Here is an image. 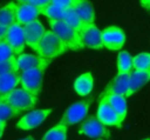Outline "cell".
I'll list each match as a JSON object with an SVG mask.
<instances>
[{"mask_svg":"<svg viewBox=\"0 0 150 140\" xmlns=\"http://www.w3.org/2000/svg\"><path fill=\"white\" fill-rule=\"evenodd\" d=\"M68 51L67 45L53 32V31H46L43 34L40 45H39V55L47 61H52L54 58L63 54Z\"/></svg>","mask_w":150,"mask_h":140,"instance_id":"cell-1","label":"cell"},{"mask_svg":"<svg viewBox=\"0 0 150 140\" xmlns=\"http://www.w3.org/2000/svg\"><path fill=\"white\" fill-rule=\"evenodd\" d=\"M2 101L9 104L20 113L23 111L33 109L38 102V96L29 93L25 88H15L7 95L2 96Z\"/></svg>","mask_w":150,"mask_h":140,"instance_id":"cell-2","label":"cell"},{"mask_svg":"<svg viewBox=\"0 0 150 140\" xmlns=\"http://www.w3.org/2000/svg\"><path fill=\"white\" fill-rule=\"evenodd\" d=\"M48 22L50 25V31H53L67 45L68 49H73V51L81 49L80 40H79L76 33L71 29V27L64 20L48 19Z\"/></svg>","mask_w":150,"mask_h":140,"instance_id":"cell-3","label":"cell"},{"mask_svg":"<svg viewBox=\"0 0 150 140\" xmlns=\"http://www.w3.org/2000/svg\"><path fill=\"white\" fill-rule=\"evenodd\" d=\"M47 66H40L35 68H29L20 72V84L22 88L28 91L29 93L38 96L42 87L43 73Z\"/></svg>","mask_w":150,"mask_h":140,"instance_id":"cell-4","label":"cell"},{"mask_svg":"<svg viewBox=\"0 0 150 140\" xmlns=\"http://www.w3.org/2000/svg\"><path fill=\"white\" fill-rule=\"evenodd\" d=\"M94 100L93 96L86 99V100H81V101H77L75 104H73L71 106H69L64 114L62 115V119L61 121L64 122L66 125H74V124H77L80 121H82L86 116H87V113H88V108L91 104V101Z\"/></svg>","mask_w":150,"mask_h":140,"instance_id":"cell-5","label":"cell"},{"mask_svg":"<svg viewBox=\"0 0 150 140\" xmlns=\"http://www.w3.org/2000/svg\"><path fill=\"white\" fill-rule=\"evenodd\" d=\"M96 116L105 126H114V127H117V128H121L123 126V120L114 111V108L110 106L107 98H104V96L100 98Z\"/></svg>","mask_w":150,"mask_h":140,"instance_id":"cell-6","label":"cell"},{"mask_svg":"<svg viewBox=\"0 0 150 140\" xmlns=\"http://www.w3.org/2000/svg\"><path fill=\"white\" fill-rule=\"evenodd\" d=\"M77 132H79V134H83V135H87L89 138H97V139L98 138L109 139L111 136L107 126L103 125L97 119V116H90V118L86 119L80 125Z\"/></svg>","mask_w":150,"mask_h":140,"instance_id":"cell-7","label":"cell"},{"mask_svg":"<svg viewBox=\"0 0 150 140\" xmlns=\"http://www.w3.org/2000/svg\"><path fill=\"white\" fill-rule=\"evenodd\" d=\"M101 32L104 48H108L110 51H117L123 47L125 42V34L120 27L109 26Z\"/></svg>","mask_w":150,"mask_h":140,"instance_id":"cell-8","label":"cell"},{"mask_svg":"<svg viewBox=\"0 0 150 140\" xmlns=\"http://www.w3.org/2000/svg\"><path fill=\"white\" fill-rule=\"evenodd\" d=\"M5 40L8 42V45L11 46V48L13 49L15 55H19V54L23 53L25 47L27 46L23 26L19 25L18 22H15L14 25L9 26Z\"/></svg>","mask_w":150,"mask_h":140,"instance_id":"cell-9","label":"cell"},{"mask_svg":"<svg viewBox=\"0 0 150 140\" xmlns=\"http://www.w3.org/2000/svg\"><path fill=\"white\" fill-rule=\"evenodd\" d=\"M52 113L50 108L47 109H32L27 114H25L18 122L16 127L20 129H33L38 126H40L47 116Z\"/></svg>","mask_w":150,"mask_h":140,"instance_id":"cell-10","label":"cell"},{"mask_svg":"<svg viewBox=\"0 0 150 140\" xmlns=\"http://www.w3.org/2000/svg\"><path fill=\"white\" fill-rule=\"evenodd\" d=\"M81 48H93V49H101L104 48L103 41H102V32L96 27L95 24L90 25L86 31L81 33L79 36Z\"/></svg>","mask_w":150,"mask_h":140,"instance_id":"cell-11","label":"cell"},{"mask_svg":"<svg viewBox=\"0 0 150 140\" xmlns=\"http://www.w3.org/2000/svg\"><path fill=\"white\" fill-rule=\"evenodd\" d=\"M23 31H25V38H26L27 46H29L30 48H33L34 51L38 52L40 41H41L43 34L46 33V29L42 26V24L39 20H35V21L23 26Z\"/></svg>","mask_w":150,"mask_h":140,"instance_id":"cell-12","label":"cell"},{"mask_svg":"<svg viewBox=\"0 0 150 140\" xmlns=\"http://www.w3.org/2000/svg\"><path fill=\"white\" fill-rule=\"evenodd\" d=\"M129 81H130V73L125 74H117L104 88V91L101 93V96H107L110 94H118V95H125L129 88Z\"/></svg>","mask_w":150,"mask_h":140,"instance_id":"cell-13","label":"cell"},{"mask_svg":"<svg viewBox=\"0 0 150 140\" xmlns=\"http://www.w3.org/2000/svg\"><path fill=\"white\" fill-rule=\"evenodd\" d=\"M40 14V9L33 4H16V22L26 26L35 20Z\"/></svg>","mask_w":150,"mask_h":140,"instance_id":"cell-14","label":"cell"},{"mask_svg":"<svg viewBox=\"0 0 150 140\" xmlns=\"http://www.w3.org/2000/svg\"><path fill=\"white\" fill-rule=\"evenodd\" d=\"M150 81V69L148 71H132L130 72V81L129 88L125 93V98H129L134 93H136L139 88H142L146 82Z\"/></svg>","mask_w":150,"mask_h":140,"instance_id":"cell-15","label":"cell"},{"mask_svg":"<svg viewBox=\"0 0 150 140\" xmlns=\"http://www.w3.org/2000/svg\"><path fill=\"white\" fill-rule=\"evenodd\" d=\"M16 61H18L20 72L29 68L40 67V66H48L49 64V61L41 58L40 55H32V54H25V53L16 55Z\"/></svg>","mask_w":150,"mask_h":140,"instance_id":"cell-16","label":"cell"},{"mask_svg":"<svg viewBox=\"0 0 150 140\" xmlns=\"http://www.w3.org/2000/svg\"><path fill=\"white\" fill-rule=\"evenodd\" d=\"M63 20L71 27V29L76 33L77 38L81 35V33H82L83 31H86L90 25H93V24H86V22H83V21L79 18V15L75 13V11H74L73 8L64 9ZM79 40H80V39H79ZM80 45H81V44H80Z\"/></svg>","mask_w":150,"mask_h":140,"instance_id":"cell-17","label":"cell"},{"mask_svg":"<svg viewBox=\"0 0 150 140\" xmlns=\"http://www.w3.org/2000/svg\"><path fill=\"white\" fill-rule=\"evenodd\" d=\"M73 9L79 15V18L86 22V24H94L95 20V13L91 4L88 0H77V2L74 5Z\"/></svg>","mask_w":150,"mask_h":140,"instance_id":"cell-18","label":"cell"},{"mask_svg":"<svg viewBox=\"0 0 150 140\" xmlns=\"http://www.w3.org/2000/svg\"><path fill=\"white\" fill-rule=\"evenodd\" d=\"M20 84V72H11L0 75V94L2 96L11 93Z\"/></svg>","mask_w":150,"mask_h":140,"instance_id":"cell-19","label":"cell"},{"mask_svg":"<svg viewBox=\"0 0 150 140\" xmlns=\"http://www.w3.org/2000/svg\"><path fill=\"white\" fill-rule=\"evenodd\" d=\"M93 75L91 73L87 72L81 74L74 82V89L79 95H88L93 89Z\"/></svg>","mask_w":150,"mask_h":140,"instance_id":"cell-20","label":"cell"},{"mask_svg":"<svg viewBox=\"0 0 150 140\" xmlns=\"http://www.w3.org/2000/svg\"><path fill=\"white\" fill-rule=\"evenodd\" d=\"M16 22V4L9 2L0 7V26L9 27Z\"/></svg>","mask_w":150,"mask_h":140,"instance_id":"cell-21","label":"cell"},{"mask_svg":"<svg viewBox=\"0 0 150 140\" xmlns=\"http://www.w3.org/2000/svg\"><path fill=\"white\" fill-rule=\"evenodd\" d=\"M104 98H107V100L110 104V106L120 115V118L124 121V119L127 116V109H128V107H127V98L124 95H118V94H110V95H107Z\"/></svg>","mask_w":150,"mask_h":140,"instance_id":"cell-22","label":"cell"},{"mask_svg":"<svg viewBox=\"0 0 150 140\" xmlns=\"http://www.w3.org/2000/svg\"><path fill=\"white\" fill-rule=\"evenodd\" d=\"M67 128L68 125L60 121L56 126L45 133L42 140H67Z\"/></svg>","mask_w":150,"mask_h":140,"instance_id":"cell-23","label":"cell"},{"mask_svg":"<svg viewBox=\"0 0 150 140\" xmlns=\"http://www.w3.org/2000/svg\"><path fill=\"white\" fill-rule=\"evenodd\" d=\"M40 14H43L45 16L52 20H63L64 8L55 5L54 2H50L46 7L40 8Z\"/></svg>","mask_w":150,"mask_h":140,"instance_id":"cell-24","label":"cell"},{"mask_svg":"<svg viewBox=\"0 0 150 140\" xmlns=\"http://www.w3.org/2000/svg\"><path fill=\"white\" fill-rule=\"evenodd\" d=\"M131 68H132V56L127 51L120 52V54L117 56V71H118V74L130 73Z\"/></svg>","mask_w":150,"mask_h":140,"instance_id":"cell-25","label":"cell"},{"mask_svg":"<svg viewBox=\"0 0 150 140\" xmlns=\"http://www.w3.org/2000/svg\"><path fill=\"white\" fill-rule=\"evenodd\" d=\"M134 71H148L150 69V53H139L132 58Z\"/></svg>","mask_w":150,"mask_h":140,"instance_id":"cell-26","label":"cell"},{"mask_svg":"<svg viewBox=\"0 0 150 140\" xmlns=\"http://www.w3.org/2000/svg\"><path fill=\"white\" fill-rule=\"evenodd\" d=\"M18 114H20V112L16 111L15 108H13L9 104H7L5 101L0 102V120L6 121L13 116H16Z\"/></svg>","mask_w":150,"mask_h":140,"instance_id":"cell-27","label":"cell"},{"mask_svg":"<svg viewBox=\"0 0 150 140\" xmlns=\"http://www.w3.org/2000/svg\"><path fill=\"white\" fill-rule=\"evenodd\" d=\"M11 72H20L19 66H18V61H16V56H13L12 59H9L7 61L0 62V75L6 74V73H11Z\"/></svg>","mask_w":150,"mask_h":140,"instance_id":"cell-28","label":"cell"},{"mask_svg":"<svg viewBox=\"0 0 150 140\" xmlns=\"http://www.w3.org/2000/svg\"><path fill=\"white\" fill-rule=\"evenodd\" d=\"M13 56H16V55L14 54V52L11 48V46L8 45V42L6 40H1L0 41V62L7 61V60L12 59Z\"/></svg>","mask_w":150,"mask_h":140,"instance_id":"cell-29","label":"cell"},{"mask_svg":"<svg viewBox=\"0 0 150 140\" xmlns=\"http://www.w3.org/2000/svg\"><path fill=\"white\" fill-rule=\"evenodd\" d=\"M52 2H54L55 5H57L64 9H68V8H73L74 5L77 2V0H53Z\"/></svg>","mask_w":150,"mask_h":140,"instance_id":"cell-30","label":"cell"},{"mask_svg":"<svg viewBox=\"0 0 150 140\" xmlns=\"http://www.w3.org/2000/svg\"><path fill=\"white\" fill-rule=\"evenodd\" d=\"M53 0H33V5L34 6H36L39 9L40 8H43V7H46L48 4H50Z\"/></svg>","mask_w":150,"mask_h":140,"instance_id":"cell-31","label":"cell"},{"mask_svg":"<svg viewBox=\"0 0 150 140\" xmlns=\"http://www.w3.org/2000/svg\"><path fill=\"white\" fill-rule=\"evenodd\" d=\"M7 31H8V27H6V26H0V41L6 39Z\"/></svg>","mask_w":150,"mask_h":140,"instance_id":"cell-32","label":"cell"},{"mask_svg":"<svg viewBox=\"0 0 150 140\" xmlns=\"http://www.w3.org/2000/svg\"><path fill=\"white\" fill-rule=\"evenodd\" d=\"M141 1V6L148 11H150V0H139Z\"/></svg>","mask_w":150,"mask_h":140,"instance_id":"cell-33","label":"cell"},{"mask_svg":"<svg viewBox=\"0 0 150 140\" xmlns=\"http://www.w3.org/2000/svg\"><path fill=\"white\" fill-rule=\"evenodd\" d=\"M16 4H33V0H16Z\"/></svg>","mask_w":150,"mask_h":140,"instance_id":"cell-34","label":"cell"},{"mask_svg":"<svg viewBox=\"0 0 150 140\" xmlns=\"http://www.w3.org/2000/svg\"><path fill=\"white\" fill-rule=\"evenodd\" d=\"M5 127H6V121L0 120V129H1V131H4V129H5Z\"/></svg>","mask_w":150,"mask_h":140,"instance_id":"cell-35","label":"cell"},{"mask_svg":"<svg viewBox=\"0 0 150 140\" xmlns=\"http://www.w3.org/2000/svg\"><path fill=\"white\" fill-rule=\"evenodd\" d=\"M21 140H34V139H33V136H26L25 139H21Z\"/></svg>","mask_w":150,"mask_h":140,"instance_id":"cell-36","label":"cell"},{"mask_svg":"<svg viewBox=\"0 0 150 140\" xmlns=\"http://www.w3.org/2000/svg\"><path fill=\"white\" fill-rule=\"evenodd\" d=\"M2 133H4V131H1V129H0V138L2 136Z\"/></svg>","mask_w":150,"mask_h":140,"instance_id":"cell-37","label":"cell"},{"mask_svg":"<svg viewBox=\"0 0 150 140\" xmlns=\"http://www.w3.org/2000/svg\"><path fill=\"white\" fill-rule=\"evenodd\" d=\"M1 101H2V95L0 94V102H1Z\"/></svg>","mask_w":150,"mask_h":140,"instance_id":"cell-38","label":"cell"},{"mask_svg":"<svg viewBox=\"0 0 150 140\" xmlns=\"http://www.w3.org/2000/svg\"><path fill=\"white\" fill-rule=\"evenodd\" d=\"M144 140H150V139H144Z\"/></svg>","mask_w":150,"mask_h":140,"instance_id":"cell-39","label":"cell"}]
</instances>
